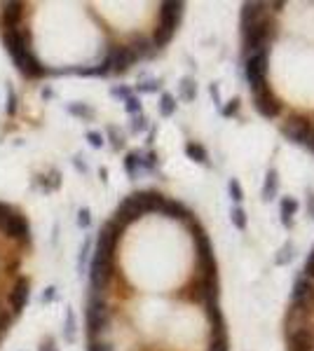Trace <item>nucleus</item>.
Segmentation results:
<instances>
[{
    "label": "nucleus",
    "mask_w": 314,
    "mask_h": 351,
    "mask_svg": "<svg viewBox=\"0 0 314 351\" xmlns=\"http://www.w3.org/2000/svg\"><path fill=\"white\" fill-rule=\"evenodd\" d=\"M188 227H190L192 236H195V253H197V272H199L197 277L216 281V277H218V265H216V255H213L211 239L204 232V227L199 225L197 218H192L190 223H188Z\"/></svg>",
    "instance_id": "f257e3e1"
},
{
    "label": "nucleus",
    "mask_w": 314,
    "mask_h": 351,
    "mask_svg": "<svg viewBox=\"0 0 314 351\" xmlns=\"http://www.w3.org/2000/svg\"><path fill=\"white\" fill-rule=\"evenodd\" d=\"M277 19L272 14H267L265 19H260L256 26H251L249 31L242 33V54L249 56L253 52H260V49L270 47V42L277 40Z\"/></svg>",
    "instance_id": "f03ea898"
},
{
    "label": "nucleus",
    "mask_w": 314,
    "mask_h": 351,
    "mask_svg": "<svg viewBox=\"0 0 314 351\" xmlns=\"http://www.w3.org/2000/svg\"><path fill=\"white\" fill-rule=\"evenodd\" d=\"M267 70H270V47L260 49V52H253V54H249L244 59V75H246V82H249L251 94L270 87V82H267Z\"/></svg>",
    "instance_id": "7ed1b4c3"
},
{
    "label": "nucleus",
    "mask_w": 314,
    "mask_h": 351,
    "mask_svg": "<svg viewBox=\"0 0 314 351\" xmlns=\"http://www.w3.org/2000/svg\"><path fill=\"white\" fill-rule=\"evenodd\" d=\"M110 321V309H108V302L103 293H89V300H87V332L89 337L96 339L106 330V325Z\"/></svg>",
    "instance_id": "20e7f679"
},
{
    "label": "nucleus",
    "mask_w": 314,
    "mask_h": 351,
    "mask_svg": "<svg viewBox=\"0 0 314 351\" xmlns=\"http://www.w3.org/2000/svg\"><path fill=\"white\" fill-rule=\"evenodd\" d=\"M181 295L190 302H199V304H209V302H218V284L211 279L204 277H195L190 284L183 288Z\"/></svg>",
    "instance_id": "39448f33"
},
{
    "label": "nucleus",
    "mask_w": 314,
    "mask_h": 351,
    "mask_svg": "<svg viewBox=\"0 0 314 351\" xmlns=\"http://www.w3.org/2000/svg\"><path fill=\"white\" fill-rule=\"evenodd\" d=\"M291 309L300 311V314H309L314 311V284L305 277H298L293 284V293H291Z\"/></svg>",
    "instance_id": "423d86ee"
},
{
    "label": "nucleus",
    "mask_w": 314,
    "mask_h": 351,
    "mask_svg": "<svg viewBox=\"0 0 314 351\" xmlns=\"http://www.w3.org/2000/svg\"><path fill=\"white\" fill-rule=\"evenodd\" d=\"M312 131H314V124L305 115H298V113L288 115L286 122L281 124V134L286 136L288 141L298 143V145H305V141L309 138Z\"/></svg>",
    "instance_id": "0eeeda50"
},
{
    "label": "nucleus",
    "mask_w": 314,
    "mask_h": 351,
    "mask_svg": "<svg viewBox=\"0 0 314 351\" xmlns=\"http://www.w3.org/2000/svg\"><path fill=\"white\" fill-rule=\"evenodd\" d=\"M253 108L258 110V115L265 117V120H277L281 115V110H284V103L274 96L272 87H265L253 94Z\"/></svg>",
    "instance_id": "6e6552de"
},
{
    "label": "nucleus",
    "mask_w": 314,
    "mask_h": 351,
    "mask_svg": "<svg viewBox=\"0 0 314 351\" xmlns=\"http://www.w3.org/2000/svg\"><path fill=\"white\" fill-rule=\"evenodd\" d=\"M28 297H31V279H28V277H19L12 284V291H10V297H7V302H10V311H12L14 316H19L21 311L26 309Z\"/></svg>",
    "instance_id": "1a4fd4ad"
},
{
    "label": "nucleus",
    "mask_w": 314,
    "mask_h": 351,
    "mask_svg": "<svg viewBox=\"0 0 314 351\" xmlns=\"http://www.w3.org/2000/svg\"><path fill=\"white\" fill-rule=\"evenodd\" d=\"M3 232H5L7 239H14V241L24 243V246L31 243V227H28L26 216H21L19 211H14V213H12V218L5 223Z\"/></svg>",
    "instance_id": "9d476101"
},
{
    "label": "nucleus",
    "mask_w": 314,
    "mask_h": 351,
    "mask_svg": "<svg viewBox=\"0 0 314 351\" xmlns=\"http://www.w3.org/2000/svg\"><path fill=\"white\" fill-rule=\"evenodd\" d=\"M108 56H110V63H113V73H117V75L127 73L138 61V56L134 54V49L129 45H113L108 49Z\"/></svg>",
    "instance_id": "9b49d317"
},
{
    "label": "nucleus",
    "mask_w": 314,
    "mask_h": 351,
    "mask_svg": "<svg viewBox=\"0 0 314 351\" xmlns=\"http://www.w3.org/2000/svg\"><path fill=\"white\" fill-rule=\"evenodd\" d=\"M288 351H312L314 349V332L307 325H293L286 330Z\"/></svg>",
    "instance_id": "f8f14e48"
},
{
    "label": "nucleus",
    "mask_w": 314,
    "mask_h": 351,
    "mask_svg": "<svg viewBox=\"0 0 314 351\" xmlns=\"http://www.w3.org/2000/svg\"><path fill=\"white\" fill-rule=\"evenodd\" d=\"M183 10H185L183 3H174V0L171 3H162L160 5V21H157V26L169 31V33H176L181 17H183Z\"/></svg>",
    "instance_id": "ddd939ff"
},
{
    "label": "nucleus",
    "mask_w": 314,
    "mask_h": 351,
    "mask_svg": "<svg viewBox=\"0 0 314 351\" xmlns=\"http://www.w3.org/2000/svg\"><path fill=\"white\" fill-rule=\"evenodd\" d=\"M143 209H141V204L134 199V195L129 197H124L122 202H120V206L115 209V216H113V220H117L120 225H131V223H136L138 218H143Z\"/></svg>",
    "instance_id": "4468645a"
},
{
    "label": "nucleus",
    "mask_w": 314,
    "mask_h": 351,
    "mask_svg": "<svg viewBox=\"0 0 314 351\" xmlns=\"http://www.w3.org/2000/svg\"><path fill=\"white\" fill-rule=\"evenodd\" d=\"M24 3H3L0 5V28L10 31V28H19L24 24Z\"/></svg>",
    "instance_id": "2eb2a0df"
},
{
    "label": "nucleus",
    "mask_w": 314,
    "mask_h": 351,
    "mask_svg": "<svg viewBox=\"0 0 314 351\" xmlns=\"http://www.w3.org/2000/svg\"><path fill=\"white\" fill-rule=\"evenodd\" d=\"M267 17V3H244L242 5V12H239V26H242V33L249 31L251 26H256L260 19Z\"/></svg>",
    "instance_id": "dca6fc26"
},
{
    "label": "nucleus",
    "mask_w": 314,
    "mask_h": 351,
    "mask_svg": "<svg viewBox=\"0 0 314 351\" xmlns=\"http://www.w3.org/2000/svg\"><path fill=\"white\" fill-rule=\"evenodd\" d=\"M134 199L141 204L143 213H160L167 197L155 192V190H141V192H134Z\"/></svg>",
    "instance_id": "f3484780"
},
{
    "label": "nucleus",
    "mask_w": 314,
    "mask_h": 351,
    "mask_svg": "<svg viewBox=\"0 0 314 351\" xmlns=\"http://www.w3.org/2000/svg\"><path fill=\"white\" fill-rule=\"evenodd\" d=\"M160 213H162V216H167V218H171V220H183L185 225H188L192 218H195L190 213V209H188L185 204L176 202V199H164L162 211H160Z\"/></svg>",
    "instance_id": "a211bd4d"
},
{
    "label": "nucleus",
    "mask_w": 314,
    "mask_h": 351,
    "mask_svg": "<svg viewBox=\"0 0 314 351\" xmlns=\"http://www.w3.org/2000/svg\"><path fill=\"white\" fill-rule=\"evenodd\" d=\"M129 47L134 49V54H136L138 59H150V56L155 54V45H152V40L148 38V35H143V33H134V35H131Z\"/></svg>",
    "instance_id": "6ab92c4d"
},
{
    "label": "nucleus",
    "mask_w": 314,
    "mask_h": 351,
    "mask_svg": "<svg viewBox=\"0 0 314 351\" xmlns=\"http://www.w3.org/2000/svg\"><path fill=\"white\" fill-rule=\"evenodd\" d=\"M204 314L211 323V335H220V332H227L225 330V318H223V311H220L218 302H209L204 304Z\"/></svg>",
    "instance_id": "aec40b11"
},
{
    "label": "nucleus",
    "mask_w": 314,
    "mask_h": 351,
    "mask_svg": "<svg viewBox=\"0 0 314 351\" xmlns=\"http://www.w3.org/2000/svg\"><path fill=\"white\" fill-rule=\"evenodd\" d=\"M298 209H300V204H298V199L295 197H284L279 202V216H281V225L284 227H293V216L298 213Z\"/></svg>",
    "instance_id": "412c9836"
},
{
    "label": "nucleus",
    "mask_w": 314,
    "mask_h": 351,
    "mask_svg": "<svg viewBox=\"0 0 314 351\" xmlns=\"http://www.w3.org/2000/svg\"><path fill=\"white\" fill-rule=\"evenodd\" d=\"M279 192V173L277 169H270L265 173V183H263V202H272Z\"/></svg>",
    "instance_id": "4be33fe9"
},
{
    "label": "nucleus",
    "mask_w": 314,
    "mask_h": 351,
    "mask_svg": "<svg viewBox=\"0 0 314 351\" xmlns=\"http://www.w3.org/2000/svg\"><path fill=\"white\" fill-rule=\"evenodd\" d=\"M185 155L190 157L192 162H197V164H204V166H209V152H206V148L202 145V143L188 141V143H185Z\"/></svg>",
    "instance_id": "5701e85b"
},
{
    "label": "nucleus",
    "mask_w": 314,
    "mask_h": 351,
    "mask_svg": "<svg viewBox=\"0 0 314 351\" xmlns=\"http://www.w3.org/2000/svg\"><path fill=\"white\" fill-rule=\"evenodd\" d=\"M178 99L185 103H192L197 99V82L195 77H183L181 84H178Z\"/></svg>",
    "instance_id": "b1692460"
},
{
    "label": "nucleus",
    "mask_w": 314,
    "mask_h": 351,
    "mask_svg": "<svg viewBox=\"0 0 314 351\" xmlns=\"http://www.w3.org/2000/svg\"><path fill=\"white\" fill-rule=\"evenodd\" d=\"M124 171H127V176H129L131 181H136L138 173H141V152L138 150H131V152H127V157H124Z\"/></svg>",
    "instance_id": "393cba45"
},
{
    "label": "nucleus",
    "mask_w": 314,
    "mask_h": 351,
    "mask_svg": "<svg viewBox=\"0 0 314 351\" xmlns=\"http://www.w3.org/2000/svg\"><path fill=\"white\" fill-rule=\"evenodd\" d=\"M176 96L169 94V92H162V96H160V115L162 117H171L174 113H176Z\"/></svg>",
    "instance_id": "a878e982"
},
{
    "label": "nucleus",
    "mask_w": 314,
    "mask_h": 351,
    "mask_svg": "<svg viewBox=\"0 0 314 351\" xmlns=\"http://www.w3.org/2000/svg\"><path fill=\"white\" fill-rule=\"evenodd\" d=\"M89 257H92V236H87V239L82 241L80 253H77V272H80V274H85V272H87Z\"/></svg>",
    "instance_id": "bb28decb"
},
{
    "label": "nucleus",
    "mask_w": 314,
    "mask_h": 351,
    "mask_svg": "<svg viewBox=\"0 0 314 351\" xmlns=\"http://www.w3.org/2000/svg\"><path fill=\"white\" fill-rule=\"evenodd\" d=\"M66 110H68L70 115L80 117V120H94V108H89L87 103H82V101L68 103V106H66Z\"/></svg>",
    "instance_id": "cd10ccee"
},
{
    "label": "nucleus",
    "mask_w": 314,
    "mask_h": 351,
    "mask_svg": "<svg viewBox=\"0 0 314 351\" xmlns=\"http://www.w3.org/2000/svg\"><path fill=\"white\" fill-rule=\"evenodd\" d=\"M230 223L239 232H244L249 227V216H246V211L242 206H232V211H230Z\"/></svg>",
    "instance_id": "c85d7f7f"
},
{
    "label": "nucleus",
    "mask_w": 314,
    "mask_h": 351,
    "mask_svg": "<svg viewBox=\"0 0 314 351\" xmlns=\"http://www.w3.org/2000/svg\"><path fill=\"white\" fill-rule=\"evenodd\" d=\"M38 183L42 185L45 192H54V190L61 188V173H59V171H52L49 176H38Z\"/></svg>",
    "instance_id": "c756f323"
},
{
    "label": "nucleus",
    "mask_w": 314,
    "mask_h": 351,
    "mask_svg": "<svg viewBox=\"0 0 314 351\" xmlns=\"http://www.w3.org/2000/svg\"><path fill=\"white\" fill-rule=\"evenodd\" d=\"M63 339L66 342H75V311L70 309H66V323H63Z\"/></svg>",
    "instance_id": "7c9ffc66"
},
{
    "label": "nucleus",
    "mask_w": 314,
    "mask_h": 351,
    "mask_svg": "<svg viewBox=\"0 0 314 351\" xmlns=\"http://www.w3.org/2000/svg\"><path fill=\"white\" fill-rule=\"evenodd\" d=\"M157 166H160V157H157L155 150H148V152H141V169L148 171V173H155Z\"/></svg>",
    "instance_id": "2f4dec72"
},
{
    "label": "nucleus",
    "mask_w": 314,
    "mask_h": 351,
    "mask_svg": "<svg viewBox=\"0 0 314 351\" xmlns=\"http://www.w3.org/2000/svg\"><path fill=\"white\" fill-rule=\"evenodd\" d=\"M293 257H295V246L288 241V243H284V246L279 248V253L274 255V262L279 265V267H284V265H288Z\"/></svg>",
    "instance_id": "473e14b6"
},
{
    "label": "nucleus",
    "mask_w": 314,
    "mask_h": 351,
    "mask_svg": "<svg viewBox=\"0 0 314 351\" xmlns=\"http://www.w3.org/2000/svg\"><path fill=\"white\" fill-rule=\"evenodd\" d=\"M227 192H230V199L234 202V206H239V204L244 202V190H242V183H239L237 178H230V183H227Z\"/></svg>",
    "instance_id": "72a5a7b5"
},
{
    "label": "nucleus",
    "mask_w": 314,
    "mask_h": 351,
    "mask_svg": "<svg viewBox=\"0 0 314 351\" xmlns=\"http://www.w3.org/2000/svg\"><path fill=\"white\" fill-rule=\"evenodd\" d=\"M106 134H108V138H110V145H113V150H122L124 148V136H122V131H120L115 124H108Z\"/></svg>",
    "instance_id": "f704fd0d"
},
{
    "label": "nucleus",
    "mask_w": 314,
    "mask_h": 351,
    "mask_svg": "<svg viewBox=\"0 0 314 351\" xmlns=\"http://www.w3.org/2000/svg\"><path fill=\"white\" fill-rule=\"evenodd\" d=\"M209 351H230V337H227V332L211 335V344H209Z\"/></svg>",
    "instance_id": "c9c22d12"
},
{
    "label": "nucleus",
    "mask_w": 314,
    "mask_h": 351,
    "mask_svg": "<svg viewBox=\"0 0 314 351\" xmlns=\"http://www.w3.org/2000/svg\"><path fill=\"white\" fill-rule=\"evenodd\" d=\"M162 89V80H141L136 84V94H155Z\"/></svg>",
    "instance_id": "e433bc0d"
},
{
    "label": "nucleus",
    "mask_w": 314,
    "mask_h": 351,
    "mask_svg": "<svg viewBox=\"0 0 314 351\" xmlns=\"http://www.w3.org/2000/svg\"><path fill=\"white\" fill-rule=\"evenodd\" d=\"M150 127V122H148V117L141 113V115H134L131 117V122H129V131L131 134H143L145 129Z\"/></svg>",
    "instance_id": "4c0bfd02"
},
{
    "label": "nucleus",
    "mask_w": 314,
    "mask_h": 351,
    "mask_svg": "<svg viewBox=\"0 0 314 351\" xmlns=\"http://www.w3.org/2000/svg\"><path fill=\"white\" fill-rule=\"evenodd\" d=\"M75 223H77V227H80V230H89V227H92V211H89L87 206L77 209Z\"/></svg>",
    "instance_id": "58836bf2"
},
{
    "label": "nucleus",
    "mask_w": 314,
    "mask_h": 351,
    "mask_svg": "<svg viewBox=\"0 0 314 351\" xmlns=\"http://www.w3.org/2000/svg\"><path fill=\"white\" fill-rule=\"evenodd\" d=\"M124 110H127V113H129L131 117H134V115H141V113H143V106H141V99H138L136 94H131L129 99L124 101Z\"/></svg>",
    "instance_id": "ea45409f"
},
{
    "label": "nucleus",
    "mask_w": 314,
    "mask_h": 351,
    "mask_svg": "<svg viewBox=\"0 0 314 351\" xmlns=\"http://www.w3.org/2000/svg\"><path fill=\"white\" fill-rule=\"evenodd\" d=\"M131 94H134V92H131V87H127V84H115V87H110V96H113V99H120V101H127Z\"/></svg>",
    "instance_id": "a19ab883"
},
{
    "label": "nucleus",
    "mask_w": 314,
    "mask_h": 351,
    "mask_svg": "<svg viewBox=\"0 0 314 351\" xmlns=\"http://www.w3.org/2000/svg\"><path fill=\"white\" fill-rule=\"evenodd\" d=\"M239 106H242V101L239 99H232V101H227L223 108H220V115L223 117H234L239 113Z\"/></svg>",
    "instance_id": "79ce46f5"
},
{
    "label": "nucleus",
    "mask_w": 314,
    "mask_h": 351,
    "mask_svg": "<svg viewBox=\"0 0 314 351\" xmlns=\"http://www.w3.org/2000/svg\"><path fill=\"white\" fill-rule=\"evenodd\" d=\"M7 115L10 117L17 115V94H14L12 84H7Z\"/></svg>",
    "instance_id": "37998d69"
},
{
    "label": "nucleus",
    "mask_w": 314,
    "mask_h": 351,
    "mask_svg": "<svg viewBox=\"0 0 314 351\" xmlns=\"http://www.w3.org/2000/svg\"><path fill=\"white\" fill-rule=\"evenodd\" d=\"M85 138H87V143L89 145H92V148L94 150H99V148H103V134L101 131H87V136H85Z\"/></svg>",
    "instance_id": "c03bdc74"
},
{
    "label": "nucleus",
    "mask_w": 314,
    "mask_h": 351,
    "mask_svg": "<svg viewBox=\"0 0 314 351\" xmlns=\"http://www.w3.org/2000/svg\"><path fill=\"white\" fill-rule=\"evenodd\" d=\"M56 297H59V288H56V286H47V288L42 291V295H40V304L54 302Z\"/></svg>",
    "instance_id": "a18cd8bd"
},
{
    "label": "nucleus",
    "mask_w": 314,
    "mask_h": 351,
    "mask_svg": "<svg viewBox=\"0 0 314 351\" xmlns=\"http://www.w3.org/2000/svg\"><path fill=\"white\" fill-rule=\"evenodd\" d=\"M302 272H305V279H309L314 284V248L312 253L307 255V260H305V267H302Z\"/></svg>",
    "instance_id": "49530a36"
},
{
    "label": "nucleus",
    "mask_w": 314,
    "mask_h": 351,
    "mask_svg": "<svg viewBox=\"0 0 314 351\" xmlns=\"http://www.w3.org/2000/svg\"><path fill=\"white\" fill-rule=\"evenodd\" d=\"M12 213H14L12 206H7V204L0 202V230H3V227H5V223L10 220V218H12Z\"/></svg>",
    "instance_id": "de8ad7c7"
},
{
    "label": "nucleus",
    "mask_w": 314,
    "mask_h": 351,
    "mask_svg": "<svg viewBox=\"0 0 314 351\" xmlns=\"http://www.w3.org/2000/svg\"><path fill=\"white\" fill-rule=\"evenodd\" d=\"M87 351H113V346L106 344V342H99V339H92L87 346Z\"/></svg>",
    "instance_id": "09e8293b"
},
{
    "label": "nucleus",
    "mask_w": 314,
    "mask_h": 351,
    "mask_svg": "<svg viewBox=\"0 0 314 351\" xmlns=\"http://www.w3.org/2000/svg\"><path fill=\"white\" fill-rule=\"evenodd\" d=\"M73 166H75L77 171H80V173H87V164H85V159H82V155H75L73 157Z\"/></svg>",
    "instance_id": "8fccbe9b"
},
{
    "label": "nucleus",
    "mask_w": 314,
    "mask_h": 351,
    "mask_svg": "<svg viewBox=\"0 0 314 351\" xmlns=\"http://www.w3.org/2000/svg\"><path fill=\"white\" fill-rule=\"evenodd\" d=\"M38 351H56V344H54V339L47 337L42 344H38Z\"/></svg>",
    "instance_id": "3c124183"
},
{
    "label": "nucleus",
    "mask_w": 314,
    "mask_h": 351,
    "mask_svg": "<svg viewBox=\"0 0 314 351\" xmlns=\"http://www.w3.org/2000/svg\"><path fill=\"white\" fill-rule=\"evenodd\" d=\"M307 213L314 218V190H307Z\"/></svg>",
    "instance_id": "603ef678"
},
{
    "label": "nucleus",
    "mask_w": 314,
    "mask_h": 351,
    "mask_svg": "<svg viewBox=\"0 0 314 351\" xmlns=\"http://www.w3.org/2000/svg\"><path fill=\"white\" fill-rule=\"evenodd\" d=\"M209 94H211L213 101L220 106V89H218V84H211V87H209Z\"/></svg>",
    "instance_id": "864d4df0"
},
{
    "label": "nucleus",
    "mask_w": 314,
    "mask_h": 351,
    "mask_svg": "<svg viewBox=\"0 0 314 351\" xmlns=\"http://www.w3.org/2000/svg\"><path fill=\"white\" fill-rule=\"evenodd\" d=\"M305 148H307L309 152H312V155H314V131H312V134H309V138H307V141H305Z\"/></svg>",
    "instance_id": "5fc2aeb1"
},
{
    "label": "nucleus",
    "mask_w": 314,
    "mask_h": 351,
    "mask_svg": "<svg viewBox=\"0 0 314 351\" xmlns=\"http://www.w3.org/2000/svg\"><path fill=\"white\" fill-rule=\"evenodd\" d=\"M99 176H101V181H103V183L108 181V171H106V169H99Z\"/></svg>",
    "instance_id": "6e6d98bb"
},
{
    "label": "nucleus",
    "mask_w": 314,
    "mask_h": 351,
    "mask_svg": "<svg viewBox=\"0 0 314 351\" xmlns=\"http://www.w3.org/2000/svg\"><path fill=\"white\" fill-rule=\"evenodd\" d=\"M152 141H155V127H152L150 134H148V143H152Z\"/></svg>",
    "instance_id": "4d7b16f0"
},
{
    "label": "nucleus",
    "mask_w": 314,
    "mask_h": 351,
    "mask_svg": "<svg viewBox=\"0 0 314 351\" xmlns=\"http://www.w3.org/2000/svg\"><path fill=\"white\" fill-rule=\"evenodd\" d=\"M3 335H5V332H0V339H3Z\"/></svg>",
    "instance_id": "13d9d810"
}]
</instances>
